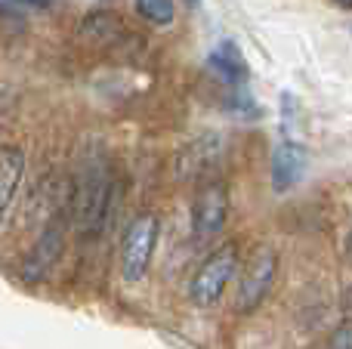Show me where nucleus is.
Masks as SVG:
<instances>
[{"instance_id": "f257e3e1", "label": "nucleus", "mask_w": 352, "mask_h": 349, "mask_svg": "<svg viewBox=\"0 0 352 349\" xmlns=\"http://www.w3.org/2000/svg\"><path fill=\"white\" fill-rule=\"evenodd\" d=\"M111 207V177L105 164H96L84 173L72 195V220L78 223V232L84 238H96L105 229Z\"/></svg>"}, {"instance_id": "f03ea898", "label": "nucleus", "mask_w": 352, "mask_h": 349, "mask_svg": "<svg viewBox=\"0 0 352 349\" xmlns=\"http://www.w3.org/2000/svg\"><path fill=\"white\" fill-rule=\"evenodd\" d=\"M158 232H161V223L155 214H140L133 223H130L127 235H124V245H121V275L124 282L136 284L146 278L148 263H152V254L155 245H158Z\"/></svg>"}, {"instance_id": "7ed1b4c3", "label": "nucleus", "mask_w": 352, "mask_h": 349, "mask_svg": "<svg viewBox=\"0 0 352 349\" xmlns=\"http://www.w3.org/2000/svg\"><path fill=\"white\" fill-rule=\"evenodd\" d=\"M238 269V247L232 241L219 245L210 257L201 263V269L195 272L192 288H188V297H192L195 306H213V303L223 297L226 284L232 282Z\"/></svg>"}, {"instance_id": "20e7f679", "label": "nucleus", "mask_w": 352, "mask_h": 349, "mask_svg": "<svg viewBox=\"0 0 352 349\" xmlns=\"http://www.w3.org/2000/svg\"><path fill=\"white\" fill-rule=\"evenodd\" d=\"M275 272H278V254L269 245L256 247L254 257L248 260V266H244V272H241V282H238V294H235L238 313L248 315L266 300L275 284Z\"/></svg>"}, {"instance_id": "39448f33", "label": "nucleus", "mask_w": 352, "mask_h": 349, "mask_svg": "<svg viewBox=\"0 0 352 349\" xmlns=\"http://www.w3.org/2000/svg\"><path fill=\"white\" fill-rule=\"evenodd\" d=\"M226 214H229V195L219 179H207L201 189L195 192L192 201V232L195 238H213L219 229L226 226Z\"/></svg>"}, {"instance_id": "423d86ee", "label": "nucleus", "mask_w": 352, "mask_h": 349, "mask_svg": "<svg viewBox=\"0 0 352 349\" xmlns=\"http://www.w3.org/2000/svg\"><path fill=\"white\" fill-rule=\"evenodd\" d=\"M68 220H72V210H59V214L47 223V229L41 232V241H37L34 251L25 257V266H22L25 282H41V278L50 272V266L59 260L62 245H65Z\"/></svg>"}, {"instance_id": "0eeeda50", "label": "nucleus", "mask_w": 352, "mask_h": 349, "mask_svg": "<svg viewBox=\"0 0 352 349\" xmlns=\"http://www.w3.org/2000/svg\"><path fill=\"white\" fill-rule=\"evenodd\" d=\"M219 155V136L217 133H201L198 139H192L176 158V177L179 179H198L213 167Z\"/></svg>"}, {"instance_id": "6e6552de", "label": "nucleus", "mask_w": 352, "mask_h": 349, "mask_svg": "<svg viewBox=\"0 0 352 349\" xmlns=\"http://www.w3.org/2000/svg\"><path fill=\"white\" fill-rule=\"evenodd\" d=\"M306 164H309V155L303 146L297 142H281L272 155V189L275 192H287L303 179Z\"/></svg>"}, {"instance_id": "1a4fd4ad", "label": "nucleus", "mask_w": 352, "mask_h": 349, "mask_svg": "<svg viewBox=\"0 0 352 349\" xmlns=\"http://www.w3.org/2000/svg\"><path fill=\"white\" fill-rule=\"evenodd\" d=\"M22 177H25V152L19 146H0V220L16 201Z\"/></svg>"}, {"instance_id": "9d476101", "label": "nucleus", "mask_w": 352, "mask_h": 349, "mask_svg": "<svg viewBox=\"0 0 352 349\" xmlns=\"http://www.w3.org/2000/svg\"><path fill=\"white\" fill-rule=\"evenodd\" d=\"M80 41L84 43H93V47H105V43L118 41L121 37V19L115 12H105V10H96L80 22L78 28Z\"/></svg>"}, {"instance_id": "9b49d317", "label": "nucleus", "mask_w": 352, "mask_h": 349, "mask_svg": "<svg viewBox=\"0 0 352 349\" xmlns=\"http://www.w3.org/2000/svg\"><path fill=\"white\" fill-rule=\"evenodd\" d=\"M210 68L226 80V84H238L244 78V62H241V53H238L232 43H223L219 49L210 53Z\"/></svg>"}, {"instance_id": "f8f14e48", "label": "nucleus", "mask_w": 352, "mask_h": 349, "mask_svg": "<svg viewBox=\"0 0 352 349\" xmlns=\"http://www.w3.org/2000/svg\"><path fill=\"white\" fill-rule=\"evenodd\" d=\"M133 6H136V12L152 25H170L176 16L173 0H133Z\"/></svg>"}, {"instance_id": "ddd939ff", "label": "nucleus", "mask_w": 352, "mask_h": 349, "mask_svg": "<svg viewBox=\"0 0 352 349\" xmlns=\"http://www.w3.org/2000/svg\"><path fill=\"white\" fill-rule=\"evenodd\" d=\"M324 349H352V322H340V325L331 331Z\"/></svg>"}, {"instance_id": "4468645a", "label": "nucleus", "mask_w": 352, "mask_h": 349, "mask_svg": "<svg viewBox=\"0 0 352 349\" xmlns=\"http://www.w3.org/2000/svg\"><path fill=\"white\" fill-rule=\"evenodd\" d=\"M16 3H25V6H50L53 0H16Z\"/></svg>"}, {"instance_id": "2eb2a0df", "label": "nucleus", "mask_w": 352, "mask_h": 349, "mask_svg": "<svg viewBox=\"0 0 352 349\" xmlns=\"http://www.w3.org/2000/svg\"><path fill=\"white\" fill-rule=\"evenodd\" d=\"M340 6H346V10H352V0H337Z\"/></svg>"}]
</instances>
